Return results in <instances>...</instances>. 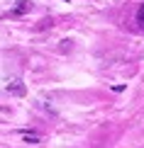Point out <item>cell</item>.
<instances>
[{
	"label": "cell",
	"mask_w": 144,
	"mask_h": 148,
	"mask_svg": "<svg viewBox=\"0 0 144 148\" xmlns=\"http://www.w3.org/2000/svg\"><path fill=\"white\" fill-rule=\"evenodd\" d=\"M5 88H8V92H10V95H17V97H24V92H27L24 83H22V80H17V78H12L10 83L5 85Z\"/></svg>",
	"instance_id": "1"
},
{
	"label": "cell",
	"mask_w": 144,
	"mask_h": 148,
	"mask_svg": "<svg viewBox=\"0 0 144 148\" xmlns=\"http://www.w3.org/2000/svg\"><path fill=\"white\" fill-rule=\"evenodd\" d=\"M22 138L27 141V143H39V141H42L39 134H29V131H22Z\"/></svg>",
	"instance_id": "3"
},
{
	"label": "cell",
	"mask_w": 144,
	"mask_h": 148,
	"mask_svg": "<svg viewBox=\"0 0 144 148\" xmlns=\"http://www.w3.org/2000/svg\"><path fill=\"white\" fill-rule=\"evenodd\" d=\"M137 20H139V24H142V29H144V5L139 8V12H137Z\"/></svg>",
	"instance_id": "4"
},
{
	"label": "cell",
	"mask_w": 144,
	"mask_h": 148,
	"mask_svg": "<svg viewBox=\"0 0 144 148\" xmlns=\"http://www.w3.org/2000/svg\"><path fill=\"white\" fill-rule=\"evenodd\" d=\"M29 10H32V3H29V0H20L17 8L12 10V15H24V12H29Z\"/></svg>",
	"instance_id": "2"
}]
</instances>
